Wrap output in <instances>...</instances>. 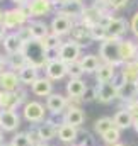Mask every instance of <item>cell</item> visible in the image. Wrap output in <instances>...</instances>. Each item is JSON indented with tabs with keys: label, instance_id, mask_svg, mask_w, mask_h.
<instances>
[{
	"label": "cell",
	"instance_id": "obj_47",
	"mask_svg": "<svg viewBox=\"0 0 138 146\" xmlns=\"http://www.w3.org/2000/svg\"><path fill=\"white\" fill-rule=\"evenodd\" d=\"M113 83L116 85V88H118V90H119V88H121V87H123V85L126 83V80L123 78V75H121V72H118L116 75H114V78H113Z\"/></svg>",
	"mask_w": 138,
	"mask_h": 146
},
{
	"label": "cell",
	"instance_id": "obj_11",
	"mask_svg": "<svg viewBox=\"0 0 138 146\" xmlns=\"http://www.w3.org/2000/svg\"><path fill=\"white\" fill-rule=\"evenodd\" d=\"M44 73L50 80H62L68 75V65L63 63L62 60H55V61H50L46 66H44Z\"/></svg>",
	"mask_w": 138,
	"mask_h": 146
},
{
	"label": "cell",
	"instance_id": "obj_10",
	"mask_svg": "<svg viewBox=\"0 0 138 146\" xmlns=\"http://www.w3.org/2000/svg\"><path fill=\"white\" fill-rule=\"evenodd\" d=\"M72 27H73V21L70 17H67V15H63V14H56L53 17V21H51V24H50L51 33L56 34V36H60V37L70 34Z\"/></svg>",
	"mask_w": 138,
	"mask_h": 146
},
{
	"label": "cell",
	"instance_id": "obj_62",
	"mask_svg": "<svg viewBox=\"0 0 138 146\" xmlns=\"http://www.w3.org/2000/svg\"><path fill=\"white\" fill-rule=\"evenodd\" d=\"M75 2H82V0H75Z\"/></svg>",
	"mask_w": 138,
	"mask_h": 146
},
{
	"label": "cell",
	"instance_id": "obj_13",
	"mask_svg": "<svg viewBox=\"0 0 138 146\" xmlns=\"http://www.w3.org/2000/svg\"><path fill=\"white\" fill-rule=\"evenodd\" d=\"M104 14H107V12L101 10L97 5L85 7V10H84V14H82V19H80V22H82V24H85L87 27L99 26V22H101V17H102Z\"/></svg>",
	"mask_w": 138,
	"mask_h": 146
},
{
	"label": "cell",
	"instance_id": "obj_46",
	"mask_svg": "<svg viewBox=\"0 0 138 146\" xmlns=\"http://www.w3.org/2000/svg\"><path fill=\"white\" fill-rule=\"evenodd\" d=\"M15 95H17V99H19V102H21V104H26V102H27V92L22 88V85L15 90Z\"/></svg>",
	"mask_w": 138,
	"mask_h": 146
},
{
	"label": "cell",
	"instance_id": "obj_52",
	"mask_svg": "<svg viewBox=\"0 0 138 146\" xmlns=\"http://www.w3.org/2000/svg\"><path fill=\"white\" fill-rule=\"evenodd\" d=\"M3 15H5V10L0 7V24H3Z\"/></svg>",
	"mask_w": 138,
	"mask_h": 146
},
{
	"label": "cell",
	"instance_id": "obj_18",
	"mask_svg": "<svg viewBox=\"0 0 138 146\" xmlns=\"http://www.w3.org/2000/svg\"><path fill=\"white\" fill-rule=\"evenodd\" d=\"M21 124V117L15 110H3L2 112V126L0 129L5 133H14Z\"/></svg>",
	"mask_w": 138,
	"mask_h": 146
},
{
	"label": "cell",
	"instance_id": "obj_36",
	"mask_svg": "<svg viewBox=\"0 0 138 146\" xmlns=\"http://www.w3.org/2000/svg\"><path fill=\"white\" fill-rule=\"evenodd\" d=\"M90 34H92V41H99V42H104V41L109 37L107 29L102 27V26H94V27H90Z\"/></svg>",
	"mask_w": 138,
	"mask_h": 146
},
{
	"label": "cell",
	"instance_id": "obj_54",
	"mask_svg": "<svg viewBox=\"0 0 138 146\" xmlns=\"http://www.w3.org/2000/svg\"><path fill=\"white\" fill-rule=\"evenodd\" d=\"M109 146H128V145H123V143H116V145H109Z\"/></svg>",
	"mask_w": 138,
	"mask_h": 146
},
{
	"label": "cell",
	"instance_id": "obj_3",
	"mask_svg": "<svg viewBox=\"0 0 138 146\" xmlns=\"http://www.w3.org/2000/svg\"><path fill=\"white\" fill-rule=\"evenodd\" d=\"M29 15L26 14V10L22 7H14V9H9L5 10V15H3V26L10 31V29H19L22 26H26L29 22Z\"/></svg>",
	"mask_w": 138,
	"mask_h": 146
},
{
	"label": "cell",
	"instance_id": "obj_17",
	"mask_svg": "<svg viewBox=\"0 0 138 146\" xmlns=\"http://www.w3.org/2000/svg\"><path fill=\"white\" fill-rule=\"evenodd\" d=\"M38 131H39L41 141H43V143H48V141H51L55 136H58V124L50 117V119H46L44 122L38 124Z\"/></svg>",
	"mask_w": 138,
	"mask_h": 146
},
{
	"label": "cell",
	"instance_id": "obj_53",
	"mask_svg": "<svg viewBox=\"0 0 138 146\" xmlns=\"http://www.w3.org/2000/svg\"><path fill=\"white\" fill-rule=\"evenodd\" d=\"M0 146H3V133H2V129H0Z\"/></svg>",
	"mask_w": 138,
	"mask_h": 146
},
{
	"label": "cell",
	"instance_id": "obj_29",
	"mask_svg": "<svg viewBox=\"0 0 138 146\" xmlns=\"http://www.w3.org/2000/svg\"><path fill=\"white\" fill-rule=\"evenodd\" d=\"M7 66L12 72L19 73L24 66H27V60L24 56V53H15V54H7Z\"/></svg>",
	"mask_w": 138,
	"mask_h": 146
},
{
	"label": "cell",
	"instance_id": "obj_8",
	"mask_svg": "<svg viewBox=\"0 0 138 146\" xmlns=\"http://www.w3.org/2000/svg\"><path fill=\"white\" fill-rule=\"evenodd\" d=\"M80 51H82V48L77 42L67 41V42H63L60 46V60L63 63H67V65H72L75 61H80V58H82L80 56Z\"/></svg>",
	"mask_w": 138,
	"mask_h": 146
},
{
	"label": "cell",
	"instance_id": "obj_21",
	"mask_svg": "<svg viewBox=\"0 0 138 146\" xmlns=\"http://www.w3.org/2000/svg\"><path fill=\"white\" fill-rule=\"evenodd\" d=\"M128 29H130V24H128L125 19H121V17H113V21H111V24H109V27H107V33H109V36L119 37V39H121V37L128 33Z\"/></svg>",
	"mask_w": 138,
	"mask_h": 146
},
{
	"label": "cell",
	"instance_id": "obj_12",
	"mask_svg": "<svg viewBox=\"0 0 138 146\" xmlns=\"http://www.w3.org/2000/svg\"><path fill=\"white\" fill-rule=\"evenodd\" d=\"M21 80L19 75L12 70H5L0 73V90L2 92H15L21 87Z\"/></svg>",
	"mask_w": 138,
	"mask_h": 146
},
{
	"label": "cell",
	"instance_id": "obj_9",
	"mask_svg": "<svg viewBox=\"0 0 138 146\" xmlns=\"http://www.w3.org/2000/svg\"><path fill=\"white\" fill-rule=\"evenodd\" d=\"M84 10H85V5H84L82 2L67 0L63 5H60V7L56 9V14H63V15L70 17V19L75 22V21H80V19H82Z\"/></svg>",
	"mask_w": 138,
	"mask_h": 146
},
{
	"label": "cell",
	"instance_id": "obj_5",
	"mask_svg": "<svg viewBox=\"0 0 138 146\" xmlns=\"http://www.w3.org/2000/svg\"><path fill=\"white\" fill-rule=\"evenodd\" d=\"M21 7L26 10L29 19H36V17L48 15L53 9V3H51V0H29L27 3H24Z\"/></svg>",
	"mask_w": 138,
	"mask_h": 146
},
{
	"label": "cell",
	"instance_id": "obj_2",
	"mask_svg": "<svg viewBox=\"0 0 138 146\" xmlns=\"http://www.w3.org/2000/svg\"><path fill=\"white\" fill-rule=\"evenodd\" d=\"M22 53H24V56H26V60H27V65L34 66L38 70L44 68L46 63H48V61H46V49L43 48L41 41L33 39V41L26 42Z\"/></svg>",
	"mask_w": 138,
	"mask_h": 146
},
{
	"label": "cell",
	"instance_id": "obj_23",
	"mask_svg": "<svg viewBox=\"0 0 138 146\" xmlns=\"http://www.w3.org/2000/svg\"><path fill=\"white\" fill-rule=\"evenodd\" d=\"M21 106L15 92H2L0 90V109L2 110H15Z\"/></svg>",
	"mask_w": 138,
	"mask_h": 146
},
{
	"label": "cell",
	"instance_id": "obj_41",
	"mask_svg": "<svg viewBox=\"0 0 138 146\" xmlns=\"http://www.w3.org/2000/svg\"><path fill=\"white\" fill-rule=\"evenodd\" d=\"M126 109L130 110L131 115H133V121H135L133 126H137L138 124V97L133 99V100H130V102H126Z\"/></svg>",
	"mask_w": 138,
	"mask_h": 146
},
{
	"label": "cell",
	"instance_id": "obj_27",
	"mask_svg": "<svg viewBox=\"0 0 138 146\" xmlns=\"http://www.w3.org/2000/svg\"><path fill=\"white\" fill-rule=\"evenodd\" d=\"M80 65H82V68H84L85 73H96L99 70V66L102 65V61L96 54H85V56L80 58Z\"/></svg>",
	"mask_w": 138,
	"mask_h": 146
},
{
	"label": "cell",
	"instance_id": "obj_30",
	"mask_svg": "<svg viewBox=\"0 0 138 146\" xmlns=\"http://www.w3.org/2000/svg\"><path fill=\"white\" fill-rule=\"evenodd\" d=\"M121 75L126 80V83H137L138 80V61H130L121 66Z\"/></svg>",
	"mask_w": 138,
	"mask_h": 146
},
{
	"label": "cell",
	"instance_id": "obj_55",
	"mask_svg": "<svg viewBox=\"0 0 138 146\" xmlns=\"http://www.w3.org/2000/svg\"><path fill=\"white\" fill-rule=\"evenodd\" d=\"M36 146H51V145H48V143H39V145H36Z\"/></svg>",
	"mask_w": 138,
	"mask_h": 146
},
{
	"label": "cell",
	"instance_id": "obj_39",
	"mask_svg": "<svg viewBox=\"0 0 138 146\" xmlns=\"http://www.w3.org/2000/svg\"><path fill=\"white\" fill-rule=\"evenodd\" d=\"M84 68H82V65H80V61H75V63H72L68 65V76L70 78H82V75H84Z\"/></svg>",
	"mask_w": 138,
	"mask_h": 146
},
{
	"label": "cell",
	"instance_id": "obj_40",
	"mask_svg": "<svg viewBox=\"0 0 138 146\" xmlns=\"http://www.w3.org/2000/svg\"><path fill=\"white\" fill-rule=\"evenodd\" d=\"M80 134H82V138H78V139L75 141V145H77V146H96L94 138H92V134H90V133L82 131Z\"/></svg>",
	"mask_w": 138,
	"mask_h": 146
},
{
	"label": "cell",
	"instance_id": "obj_14",
	"mask_svg": "<svg viewBox=\"0 0 138 146\" xmlns=\"http://www.w3.org/2000/svg\"><path fill=\"white\" fill-rule=\"evenodd\" d=\"M118 99V88L113 82L99 83L97 85V100L102 104H111L113 100Z\"/></svg>",
	"mask_w": 138,
	"mask_h": 146
},
{
	"label": "cell",
	"instance_id": "obj_15",
	"mask_svg": "<svg viewBox=\"0 0 138 146\" xmlns=\"http://www.w3.org/2000/svg\"><path fill=\"white\" fill-rule=\"evenodd\" d=\"M78 127L72 126V124H67V122H62L58 126V139L65 145H73L77 139H78Z\"/></svg>",
	"mask_w": 138,
	"mask_h": 146
},
{
	"label": "cell",
	"instance_id": "obj_25",
	"mask_svg": "<svg viewBox=\"0 0 138 146\" xmlns=\"http://www.w3.org/2000/svg\"><path fill=\"white\" fill-rule=\"evenodd\" d=\"M121 56L125 63L137 61V42L130 39H121Z\"/></svg>",
	"mask_w": 138,
	"mask_h": 146
},
{
	"label": "cell",
	"instance_id": "obj_50",
	"mask_svg": "<svg viewBox=\"0 0 138 146\" xmlns=\"http://www.w3.org/2000/svg\"><path fill=\"white\" fill-rule=\"evenodd\" d=\"M65 2H67V0H51V3H53V7H56V9H58L60 5H63Z\"/></svg>",
	"mask_w": 138,
	"mask_h": 146
},
{
	"label": "cell",
	"instance_id": "obj_61",
	"mask_svg": "<svg viewBox=\"0 0 138 146\" xmlns=\"http://www.w3.org/2000/svg\"><path fill=\"white\" fill-rule=\"evenodd\" d=\"M67 146H77V145H75V143H73V145H67Z\"/></svg>",
	"mask_w": 138,
	"mask_h": 146
},
{
	"label": "cell",
	"instance_id": "obj_59",
	"mask_svg": "<svg viewBox=\"0 0 138 146\" xmlns=\"http://www.w3.org/2000/svg\"><path fill=\"white\" fill-rule=\"evenodd\" d=\"M133 127H135V129H137V133H138V124H137V126H133Z\"/></svg>",
	"mask_w": 138,
	"mask_h": 146
},
{
	"label": "cell",
	"instance_id": "obj_38",
	"mask_svg": "<svg viewBox=\"0 0 138 146\" xmlns=\"http://www.w3.org/2000/svg\"><path fill=\"white\" fill-rule=\"evenodd\" d=\"M17 36L21 37V41L26 44V42H29V41H33V33H31V27H29V24H26V26H22V27H19L17 31Z\"/></svg>",
	"mask_w": 138,
	"mask_h": 146
},
{
	"label": "cell",
	"instance_id": "obj_22",
	"mask_svg": "<svg viewBox=\"0 0 138 146\" xmlns=\"http://www.w3.org/2000/svg\"><path fill=\"white\" fill-rule=\"evenodd\" d=\"M113 119H114V126H116L118 129H128V127H131V126L135 124L131 112L126 109V107L121 109V110H118Z\"/></svg>",
	"mask_w": 138,
	"mask_h": 146
},
{
	"label": "cell",
	"instance_id": "obj_37",
	"mask_svg": "<svg viewBox=\"0 0 138 146\" xmlns=\"http://www.w3.org/2000/svg\"><path fill=\"white\" fill-rule=\"evenodd\" d=\"M10 143L14 146H33V141L27 136V133H17V134H14V138H12Z\"/></svg>",
	"mask_w": 138,
	"mask_h": 146
},
{
	"label": "cell",
	"instance_id": "obj_4",
	"mask_svg": "<svg viewBox=\"0 0 138 146\" xmlns=\"http://www.w3.org/2000/svg\"><path fill=\"white\" fill-rule=\"evenodd\" d=\"M46 107L41 104V102H36V100H27L22 107V114H24V119L31 124H41L46 121Z\"/></svg>",
	"mask_w": 138,
	"mask_h": 146
},
{
	"label": "cell",
	"instance_id": "obj_6",
	"mask_svg": "<svg viewBox=\"0 0 138 146\" xmlns=\"http://www.w3.org/2000/svg\"><path fill=\"white\" fill-rule=\"evenodd\" d=\"M70 41L77 42L80 48H85L92 42V34H90V27H87L85 24H82L80 21L73 22V27L70 31Z\"/></svg>",
	"mask_w": 138,
	"mask_h": 146
},
{
	"label": "cell",
	"instance_id": "obj_31",
	"mask_svg": "<svg viewBox=\"0 0 138 146\" xmlns=\"http://www.w3.org/2000/svg\"><path fill=\"white\" fill-rule=\"evenodd\" d=\"M38 72H39L38 68L31 66V65H27V66H24V68L17 73V75H19V80H21V83H22V85H29V87H31L36 80L39 78Z\"/></svg>",
	"mask_w": 138,
	"mask_h": 146
},
{
	"label": "cell",
	"instance_id": "obj_1",
	"mask_svg": "<svg viewBox=\"0 0 138 146\" xmlns=\"http://www.w3.org/2000/svg\"><path fill=\"white\" fill-rule=\"evenodd\" d=\"M99 58L106 65H113L116 68L123 66V56H121V39L119 37L109 36L99 46Z\"/></svg>",
	"mask_w": 138,
	"mask_h": 146
},
{
	"label": "cell",
	"instance_id": "obj_20",
	"mask_svg": "<svg viewBox=\"0 0 138 146\" xmlns=\"http://www.w3.org/2000/svg\"><path fill=\"white\" fill-rule=\"evenodd\" d=\"M3 49L7 54H15V53H22L24 49V42L21 41V37L17 36V33H9L3 39Z\"/></svg>",
	"mask_w": 138,
	"mask_h": 146
},
{
	"label": "cell",
	"instance_id": "obj_48",
	"mask_svg": "<svg viewBox=\"0 0 138 146\" xmlns=\"http://www.w3.org/2000/svg\"><path fill=\"white\" fill-rule=\"evenodd\" d=\"M7 31H9V29H7V27H5L3 24H0V41H3V39H5V36L9 34Z\"/></svg>",
	"mask_w": 138,
	"mask_h": 146
},
{
	"label": "cell",
	"instance_id": "obj_35",
	"mask_svg": "<svg viewBox=\"0 0 138 146\" xmlns=\"http://www.w3.org/2000/svg\"><path fill=\"white\" fill-rule=\"evenodd\" d=\"M101 138H102V141L106 143V146L116 145V143H119V138H121V129L113 127V129H109L107 133H104Z\"/></svg>",
	"mask_w": 138,
	"mask_h": 146
},
{
	"label": "cell",
	"instance_id": "obj_7",
	"mask_svg": "<svg viewBox=\"0 0 138 146\" xmlns=\"http://www.w3.org/2000/svg\"><path fill=\"white\" fill-rule=\"evenodd\" d=\"M46 109L51 112V115H63L68 109V97L62 95L60 92H53L50 97H46Z\"/></svg>",
	"mask_w": 138,
	"mask_h": 146
},
{
	"label": "cell",
	"instance_id": "obj_49",
	"mask_svg": "<svg viewBox=\"0 0 138 146\" xmlns=\"http://www.w3.org/2000/svg\"><path fill=\"white\" fill-rule=\"evenodd\" d=\"M5 66H7V58H3V56L0 54V73L5 72Z\"/></svg>",
	"mask_w": 138,
	"mask_h": 146
},
{
	"label": "cell",
	"instance_id": "obj_32",
	"mask_svg": "<svg viewBox=\"0 0 138 146\" xmlns=\"http://www.w3.org/2000/svg\"><path fill=\"white\" fill-rule=\"evenodd\" d=\"M137 95H138V92H137L135 83H125V85L118 90V99L125 100V104L130 102V100H133V99H137Z\"/></svg>",
	"mask_w": 138,
	"mask_h": 146
},
{
	"label": "cell",
	"instance_id": "obj_51",
	"mask_svg": "<svg viewBox=\"0 0 138 146\" xmlns=\"http://www.w3.org/2000/svg\"><path fill=\"white\" fill-rule=\"evenodd\" d=\"M14 3H15V7H21V5H24V3H27L29 0H12Z\"/></svg>",
	"mask_w": 138,
	"mask_h": 146
},
{
	"label": "cell",
	"instance_id": "obj_63",
	"mask_svg": "<svg viewBox=\"0 0 138 146\" xmlns=\"http://www.w3.org/2000/svg\"><path fill=\"white\" fill-rule=\"evenodd\" d=\"M0 2H2V0H0Z\"/></svg>",
	"mask_w": 138,
	"mask_h": 146
},
{
	"label": "cell",
	"instance_id": "obj_43",
	"mask_svg": "<svg viewBox=\"0 0 138 146\" xmlns=\"http://www.w3.org/2000/svg\"><path fill=\"white\" fill-rule=\"evenodd\" d=\"M106 3L111 10H119L128 5V0H106Z\"/></svg>",
	"mask_w": 138,
	"mask_h": 146
},
{
	"label": "cell",
	"instance_id": "obj_24",
	"mask_svg": "<svg viewBox=\"0 0 138 146\" xmlns=\"http://www.w3.org/2000/svg\"><path fill=\"white\" fill-rule=\"evenodd\" d=\"M85 88H87V85H85V82L82 78H70V82L67 83V95L70 99L82 97Z\"/></svg>",
	"mask_w": 138,
	"mask_h": 146
},
{
	"label": "cell",
	"instance_id": "obj_58",
	"mask_svg": "<svg viewBox=\"0 0 138 146\" xmlns=\"http://www.w3.org/2000/svg\"><path fill=\"white\" fill-rule=\"evenodd\" d=\"M135 87H137V92H138V80H137V83H135Z\"/></svg>",
	"mask_w": 138,
	"mask_h": 146
},
{
	"label": "cell",
	"instance_id": "obj_42",
	"mask_svg": "<svg viewBox=\"0 0 138 146\" xmlns=\"http://www.w3.org/2000/svg\"><path fill=\"white\" fill-rule=\"evenodd\" d=\"M97 99V87H87L84 95H82V100L84 102H92Z\"/></svg>",
	"mask_w": 138,
	"mask_h": 146
},
{
	"label": "cell",
	"instance_id": "obj_28",
	"mask_svg": "<svg viewBox=\"0 0 138 146\" xmlns=\"http://www.w3.org/2000/svg\"><path fill=\"white\" fill-rule=\"evenodd\" d=\"M116 73H118V72H116V66L102 63V65L99 66V70L94 73V75H96L97 83H107V82H113V78H114V75H116Z\"/></svg>",
	"mask_w": 138,
	"mask_h": 146
},
{
	"label": "cell",
	"instance_id": "obj_44",
	"mask_svg": "<svg viewBox=\"0 0 138 146\" xmlns=\"http://www.w3.org/2000/svg\"><path fill=\"white\" fill-rule=\"evenodd\" d=\"M27 136L31 138L33 146L39 145V143H43V141H41V136H39V131H38V126H34L33 129H29V131H27Z\"/></svg>",
	"mask_w": 138,
	"mask_h": 146
},
{
	"label": "cell",
	"instance_id": "obj_26",
	"mask_svg": "<svg viewBox=\"0 0 138 146\" xmlns=\"http://www.w3.org/2000/svg\"><path fill=\"white\" fill-rule=\"evenodd\" d=\"M27 24H29V27H31L33 39H36V41H43L44 37L51 33V29H50V27L46 26V22H43V21H29Z\"/></svg>",
	"mask_w": 138,
	"mask_h": 146
},
{
	"label": "cell",
	"instance_id": "obj_34",
	"mask_svg": "<svg viewBox=\"0 0 138 146\" xmlns=\"http://www.w3.org/2000/svg\"><path fill=\"white\" fill-rule=\"evenodd\" d=\"M41 44H43V48H44V49H60V46H62L63 42H62V37H60V36H56V34L50 33L48 36L41 41Z\"/></svg>",
	"mask_w": 138,
	"mask_h": 146
},
{
	"label": "cell",
	"instance_id": "obj_16",
	"mask_svg": "<svg viewBox=\"0 0 138 146\" xmlns=\"http://www.w3.org/2000/svg\"><path fill=\"white\" fill-rule=\"evenodd\" d=\"M31 92L36 97H50L53 94V80H50L48 76H39L31 85Z\"/></svg>",
	"mask_w": 138,
	"mask_h": 146
},
{
	"label": "cell",
	"instance_id": "obj_60",
	"mask_svg": "<svg viewBox=\"0 0 138 146\" xmlns=\"http://www.w3.org/2000/svg\"><path fill=\"white\" fill-rule=\"evenodd\" d=\"M3 146H14V145H12V143H9V145H3Z\"/></svg>",
	"mask_w": 138,
	"mask_h": 146
},
{
	"label": "cell",
	"instance_id": "obj_57",
	"mask_svg": "<svg viewBox=\"0 0 138 146\" xmlns=\"http://www.w3.org/2000/svg\"><path fill=\"white\" fill-rule=\"evenodd\" d=\"M137 61H138V42H137Z\"/></svg>",
	"mask_w": 138,
	"mask_h": 146
},
{
	"label": "cell",
	"instance_id": "obj_56",
	"mask_svg": "<svg viewBox=\"0 0 138 146\" xmlns=\"http://www.w3.org/2000/svg\"><path fill=\"white\" fill-rule=\"evenodd\" d=\"M2 112H3V110L0 109V126H2Z\"/></svg>",
	"mask_w": 138,
	"mask_h": 146
},
{
	"label": "cell",
	"instance_id": "obj_33",
	"mask_svg": "<svg viewBox=\"0 0 138 146\" xmlns=\"http://www.w3.org/2000/svg\"><path fill=\"white\" fill-rule=\"evenodd\" d=\"M113 127H116L113 117H99V119L94 122V131H96V134H99V136H102L104 133H107V131L113 129Z\"/></svg>",
	"mask_w": 138,
	"mask_h": 146
},
{
	"label": "cell",
	"instance_id": "obj_45",
	"mask_svg": "<svg viewBox=\"0 0 138 146\" xmlns=\"http://www.w3.org/2000/svg\"><path fill=\"white\" fill-rule=\"evenodd\" d=\"M130 29H131L133 36L138 39V12H135V14H133V17H131V22H130Z\"/></svg>",
	"mask_w": 138,
	"mask_h": 146
},
{
	"label": "cell",
	"instance_id": "obj_19",
	"mask_svg": "<svg viewBox=\"0 0 138 146\" xmlns=\"http://www.w3.org/2000/svg\"><path fill=\"white\" fill-rule=\"evenodd\" d=\"M84 121H85V114H84L82 107L68 106V109L65 110V114H63V122L72 124V126H75V127H80V126L84 124Z\"/></svg>",
	"mask_w": 138,
	"mask_h": 146
}]
</instances>
